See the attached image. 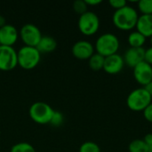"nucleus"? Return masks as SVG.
Instances as JSON below:
<instances>
[{
	"mask_svg": "<svg viewBox=\"0 0 152 152\" xmlns=\"http://www.w3.org/2000/svg\"><path fill=\"white\" fill-rule=\"evenodd\" d=\"M85 1H86V4H87L88 6H89V5H91V6L98 5V4H100L102 3L101 0H85Z\"/></svg>",
	"mask_w": 152,
	"mask_h": 152,
	"instance_id": "28",
	"label": "nucleus"
},
{
	"mask_svg": "<svg viewBox=\"0 0 152 152\" xmlns=\"http://www.w3.org/2000/svg\"><path fill=\"white\" fill-rule=\"evenodd\" d=\"M125 66L123 56L118 53L105 57L103 70L110 75H117L122 71Z\"/></svg>",
	"mask_w": 152,
	"mask_h": 152,
	"instance_id": "11",
	"label": "nucleus"
},
{
	"mask_svg": "<svg viewBox=\"0 0 152 152\" xmlns=\"http://www.w3.org/2000/svg\"><path fill=\"white\" fill-rule=\"evenodd\" d=\"M135 28L146 38L152 37V15L141 14Z\"/></svg>",
	"mask_w": 152,
	"mask_h": 152,
	"instance_id": "14",
	"label": "nucleus"
},
{
	"mask_svg": "<svg viewBox=\"0 0 152 152\" xmlns=\"http://www.w3.org/2000/svg\"><path fill=\"white\" fill-rule=\"evenodd\" d=\"M18 65L17 51L12 46L0 45V69L8 71Z\"/></svg>",
	"mask_w": 152,
	"mask_h": 152,
	"instance_id": "7",
	"label": "nucleus"
},
{
	"mask_svg": "<svg viewBox=\"0 0 152 152\" xmlns=\"http://www.w3.org/2000/svg\"><path fill=\"white\" fill-rule=\"evenodd\" d=\"M109 4L113 9H115V11L119 10L127 5V2L126 0H110Z\"/></svg>",
	"mask_w": 152,
	"mask_h": 152,
	"instance_id": "24",
	"label": "nucleus"
},
{
	"mask_svg": "<svg viewBox=\"0 0 152 152\" xmlns=\"http://www.w3.org/2000/svg\"><path fill=\"white\" fill-rule=\"evenodd\" d=\"M144 53H145V49L143 47L141 48L129 47L126 51L125 55L123 56L125 65L134 69L136 65L144 61Z\"/></svg>",
	"mask_w": 152,
	"mask_h": 152,
	"instance_id": "12",
	"label": "nucleus"
},
{
	"mask_svg": "<svg viewBox=\"0 0 152 152\" xmlns=\"http://www.w3.org/2000/svg\"><path fill=\"white\" fill-rule=\"evenodd\" d=\"M20 36L25 45L36 47L43 35L37 26L32 23H26L21 27Z\"/></svg>",
	"mask_w": 152,
	"mask_h": 152,
	"instance_id": "8",
	"label": "nucleus"
},
{
	"mask_svg": "<svg viewBox=\"0 0 152 152\" xmlns=\"http://www.w3.org/2000/svg\"><path fill=\"white\" fill-rule=\"evenodd\" d=\"M18 65L26 69L35 68L40 61L41 53L35 46L23 45L17 52Z\"/></svg>",
	"mask_w": 152,
	"mask_h": 152,
	"instance_id": "5",
	"label": "nucleus"
},
{
	"mask_svg": "<svg viewBox=\"0 0 152 152\" xmlns=\"http://www.w3.org/2000/svg\"><path fill=\"white\" fill-rule=\"evenodd\" d=\"M139 12L143 15H152V0H141L137 3Z\"/></svg>",
	"mask_w": 152,
	"mask_h": 152,
	"instance_id": "20",
	"label": "nucleus"
},
{
	"mask_svg": "<svg viewBox=\"0 0 152 152\" xmlns=\"http://www.w3.org/2000/svg\"><path fill=\"white\" fill-rule=\"evenodd\" d=\"M10 152H37V151L30 143L26 142H20L12 145Z\"/></svg>",
	"mask_w": 152,
	"mask_h": 152,
	"instance_id": "19",
	"label": "nucleus"
},
{
	"mask_svg": "<svg viewBox=\"0 0 152 152\" xmlns=\"http://www.w3.org/2000/svg\"><path fill=\"white\" fill-rule=\"evenodd\" d=\"M144 61L152 66V46L147 48L144 53Z\"/></svg>",
	"mask_w": 152,
	"mask_h": 152,
	"instance_id": "26",
	"label": "nucleus"
},
{
	"mask_svg": "<svg viewBox=\"0 0 152 152\" xmlns=\"http://www.w3.org/2000/svg\"><path fill=\"white\" fill-rule=\"evenodd\" d=\"M119 46V39L115 34L104 33L96 39L94 49L97 53L102 55L103 57H108L118 53Z\"/></svg>",
	"mask_w": 152,
	"mask_h": 152,
	"instance_id": "2",
	"label": "nucleus"
},
{
	"mask_svg": "<svg viewBox=\"0 0 152 152\" xmlns=\"http://www.w3.org/2000/svg\"><path fill=\"white\" fill-rule=\"evenodd\" d=\"M54 110L46 102L38 101L31 104L28 110L31 119L40 125L49 124L53 116Z\"/></svg>",
	"mask_w": 152,
	"mask_h": 152,
	"instance_id": "4",
	"label": "nucleus"
},
{
	"mask_svg": "<svg viewBox=\"0 0 152 152\" xmlns=\"http://www.w3.org/2000/svg\"><path fill=\"white\" fill-rule=\"evenodd\" d=\"M6 23H5V18L0 14V28H2L3 26H4Z\"/></svg>",
	"mask_w": 152,
	"mask_h": 152,
	"instance_id": "30",
	"label": "nucleus"
},
{
	"mask_svg": "<svg viewBox=\"0 0 152 152\" xmlns=\"http://www.w3.org/2000/svg\"><path fill=\"white\" fill-rule=\"evenodd\" d=\"M144 87V89L148 92V94L151 95L152 97V81L151 82H150L149 84H147L145 86H143Z\"/></svg>",
	"mask_w": 152,
	"mask_h": 152,
	"instance_id": "29",
	"label": "nucleus"
},
{
	"mask_svg": "<svg viewBox=\"0 0 152 152\" xmlns=\"http://www.w3.org/2000/svg\"><path fill=\"white\" fill-rule=\"evenodd\" d=\"M129 152H149V147L143 139H136L132 141L128 145Z\"/></svg>",
	"mask_w": 152,
	"mask_h": 152,
	"instance_id": "18",
	"label": "nucleus"
},
{
	"mask_svg": "<svg viewBox=\"0 0 152 152\" xmlns=\"http://www.w3.org/2000/svg\"><path fill=\"white\" fill-rule=\"evenodd\" d=\"M143 141L146 142V144L148 145V147H151L152 146V133L151 134H147L144 138H143Z\"/></svg>",
	"mask_w": 152,
	"mask_h": 152,
	"instance_id": "27",
	"label": "nucleus"
},
{
	"mask_svg": "<svg viewBox=\"0 0 152 152\" xmlns=\"http://www.w3.org/2000/svg\"><path fill=\"white\" fill-rule=\"evenodd\" d=\"M79 152H101V148L96 142L87 141L80 145Z\"/></svg>",
	"mask_w": 152,
	"mask_h": 152,
	"instance_id": "21",
	"label": "nucleus"
},
{
	"mask_svg": "<svg viewBox=\"0 0 152 152\" xmlns=\"http://www.w3.org/2000/svg\"><path fill=\"white\" fill-rule=\"evenodd\" d=\"M37 49L40 52V53H48L53 52L57 47L56 39L49 35L42 36L40 41L36 46Z\"/></svg>",
	"mask_w": 152,
	"mask_h": 152,
	"instance_id": "15",
	"label": "nucleus"
},
{
	"mask_svg": "<svg viewBox=\"0 0 152 152\" xmlns=\"http://www.w3.org/2000/svg\"><path fill=\"white\" fill-rule=\"evenodd\" d=\"M77 26L82 34L86 36H93L99 30L100 19L95 12L87 11L79 16Z\"/></svg>",
	"mask_w": 152,
	"mask_h": 152,
	"instance_id": "6",
	"label": "nucleus"
},
{
	"mask_svg": "<svg viewBox=\"0 0 152 152\" xmlns=\"http://www.w3.org/2000/svg\"><path fill=\"white\" fill-rule=\"evenodd\" d=\"M127 42L130 47L141 48L143 47L144 44L146 43V37L143 35H142L140 32L135 30V31H132L129 34L127 37Z\"/></svg>",
	"mask_w": 152,
	"mask_h": 152,
	"instance_id": "16",
	"label": "nucleus"
},
{
	"mask_svg": "<svg viewBox=\"0 0 152 152\" xmlns=\"http://www.w3.org/2000/svg\"><path fill=\"white\" fill-rule=\"evenodd\" d=\"M133 75L135 81L142 86H145L147 84L152 81V66L148 64L145 61H142L136 65L134 69Z\"/></svg>",
	"mask_w": 152,
	"mask_h": 152,
	"instance_id": "9",
	"label": "nucleus"
},
{
	"mask_svg": "<svg viewBox=\"0 0 152 152\" xmlns=\"http://www.w3.org/2000/svg\"><path fill=\"white\" fill-rule=\"evenodd\" d=\"M63 119H64V117H63L62 113L60 112V111L55 110L54 113H53V118L51 119L50 124H52L54 126H59L63 123Z\"/></svg>",
	"mask_w": 152,
	"mask_h": 152,
	"instance_id": "23",
	"label": "nucleus"
},
{
	"mask_svg": "<svg viewBox=\"0 0 152 152\" xmlns=\"http://www.w3.org/2000/svg\"><path fill=\"white\" fill-rule=\"evenodd\" d=\"M87 8H88V5L86 4L85 0H76L73 3V9H74V11L77 13L80 14V15L85 13L86 12H87L88 11Z\"/></svg>",
	"mask_w": 152,
	"mask_h": 152,
	"instance_id": "22",
	"label": "nucleus"
},
{
	"mask_svg": "<svg viewBox=\"0 0 152 152\" xmlns=\"http://www.w3.org/2000/svg\"><path fill=\"white\" fill-rule=\"evenodd\" d=\"M19 32L12 24H5L0 28V45L12 46L17 41Z\"/></svg>",
	"mask_w": 152,
	"mask_h": 152,
	"instance_id": "13",
	"label": "nucleus"
},
{
	"mask_svg": "<svg viewBox=\"0 0 152 152\" xmlns=\"http://www.w3.org/2000/svg\"><path fill=\"white\" fill-rule=\"evenodd\" d=\"M150 40H151V46H152V37H150Z\"/></svg>",
	"mask_w": 152,
	"mask_h": 152,
	"instance_id": "31",
	"label": "nucleus"
},
{
	"mask_svg": "<svg viewBox=\"0 0 152 152\" xmlns=\"http://www.w3.org/2000/svg\"><path fill=\"white\" fill-rule=\"evenodd\" d=\"M151 102L152 97L144 87H139L133 90L126 98V105L128 109L134 112H143Z\"/></svg>",
	"mask_w": 152,
	"mask_h": 152,
	"instance_id": "3",
	"label": "nucleus"
},
{
	"mask_svg": "<svg viewBox=\"0 0 152 152\" xmlns=\"http://www.w3.org/2000/svg\"><path fill=\"white\" fill-rule=\"evenodd\" d=\"M94 45L87 40H79L76 42L71 49L72 54L79 60H89L94 53Z\"/></svg>",
	"mask_w": 152,
	"mask_h": 152,
	"instance_id": "10",
	"label": "nucleus"
},
{
	"mask_svg": "<svg viewBox=\"0 0 152 152\" xmlns=\"http://www.w3.org/2000/svg\"><path fill=\"white\" fill-rule=\"evenodd\" d=\"M104 60L105 57L102 55L94 53L88 60V64L91 69L94 71H99L101 69H103V65H104Z\"/></svg>",
	"mask_w": 152,
	"mask_h": 152,
	"instance_id": "17",
	"label": "nucleus"
},
{
	"mask_svg": "<svg viewBox=\"0 0 152 152\" xmlns=\"http://www.w3.org/2000/svg\"><path fill=\"white\" fill-rule=\"evenodd\" d=\"M138 11L130 5H126L114 12L112 22L114 26L122 31H130L136 27L139 19Z\"/></svg>",
	"mask_w": 152,
	"mask_h": 152,
	"instance_id": "1",
	"label": "nucleus"
},
{
	"mask_svg": "<svg viewBox=\"0 0 152 152\" xmlns=\"http://www.w3.org/2000/svg\"><path fill=\"white\" fill-rule=\"evenodd\" d=\"M143 117L148 122L152 124V102L143 110Z\"/></svg>",
	"mask_w": 152,
	"mask_h": 152,
	"instance_id": "25",
	"label": "nucleus"
}]
</instances>
